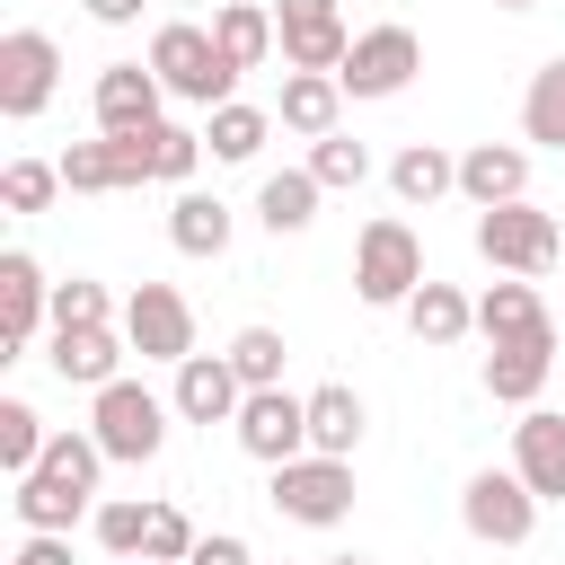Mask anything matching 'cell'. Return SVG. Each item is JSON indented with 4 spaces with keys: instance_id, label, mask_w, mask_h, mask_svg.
<instances>
[{
    "instance_id": "obj_1",
    "label": "cell",
    "mask_w": 565,
    "mask_h": 565,
    "mask_svg": "<svg viewBox=\"0 0 565 565\" xmlns=\"http://www.w3.org/2000/svg\"><path fill=\"white\" fill-rule=\"evenodd\" d=\"M150 71L168 79V97H185V106H230V88H238V62L212 44V26H194V18H168L159 35H150Z\"/></svg>"
},
{
    "instance_id": "obj_2",
    "label": "cell",
    "mask_w": 565,
    "mask_h": 565,
    "mask_svg": "<svg viewBox=\"0 0 565 565\" xmlns=\"http://www.w3.org/2000/svg\"><path fill=\"white\" fill-rule=\"evenodd\" d=\"M168 415H177V397H150L141 380H106L97 406H88V433L106 441V459L150 468V459L168 450Z\"/></svg>"
},
{
    "instance_id": "obj_3",
    "label": "cell",
    "mask_w": 565,
    "mask_h": 565,
    "mask_svg": "<svg viewBox=\"0 0 565 565\" xmlns=\"http://www.w3.org/2000/svg\"><path fill=\"white\" fill-rule=\"evenodd\" d=\"M415 282H424V238H415L397 212L362 221V238H353V291H362L371 309H406Z\"/></svg>"
},
{
    "instance_id": "obj_4",
    "label": "cell",
    "mask_w": 565,
    "mask_h": 565,
    "mask_svg": "<svg viewBox=\"0 0 565 565\" xmlns=\"http://www.w3.org/2000/svg\"><path fill=\"white\" fill-rule=\"evenodd\" d=\"M477 256H486L494 274H547V265L565 256V238H556V212H539L530 194H521V203H494V212H477Z\"/></svg>"
},
{
    "instance_id": "obj_5",
    "label": "cell",
    "mask_w": 565,
    "mask_h": 565,
    "mask_svg": "<svg viewBox=\"0 0 565 565\" xmlns=\"http://www.w3.org/2000/svg\"><path fill=\"white\" fill-rule=\"evenodd\" d=\"M274 512L300 521V530H335L353 512V459H327V450H300L274 468Z\"/></svg>"
},
{
    "instance_id": "obj_6",
    "label": "cell",
    "mask_w": 565,
    "mask_h": 565,
    "mask_svg": "<svg viewBox=\"0 0 565 565\" xmlns=\"http://www.w3.org/2000/svg\"><path fill=\"white\" fill-rule=\"evenodd\" d=\"M459 521H468L477 547H521V539L539 530V494H530L521 468H477V477L459 486Z\"/></svg>"
},
{
    "instance_id": "obj_7",
    "label": "cell",
    "mask_w": 565,
    "mask_h": 565,
    "mask_svg": "<svg viewBox=\"0 0 565 565\" xmlns=\"http://www.w3.org/2000/svg\"><path fill=\"white\" fill-rule=\"evenodd\" d=\"M53 79H62V44H53L44 26H9V35H0V115H9V124L44 115V106H53Z\"/></svg>"
},
{
    "instance_id": "obj_8",
    "label": "cell",
    "mask_w": 565,
    "mask_h": 565,
    "mask_svg": "<svg viewBox=\"0 0 565 565\" xmlns=\"http://www.w3.org/2000/svg\"><path fill=\"white\" fill-rule=\"evenodd\" d=\"M415 71H424V44H415V26L388 18V26H362L353 35V53H344L335 79H344V97H397Z\"/></svg>"
},
{
    "instance_id": "obj_9",
    "label": "cell",
    "mask_w": 565,
    "mask_h": 565,
    "mask_svg": "<svg viewBox=\"0 0 565 565\" xmlns=\"http://www.w3.org/2000/svg\"><path fill=\"white\" fill-rule=\"evenodd\" d=\"M124 335H132L141 362H168V371H177V362L194 353V309H185V291H177V282H132Z\"/></svg>"
},
{
    "instance_id": "obj_10",
    "label": "cell",
    "mask_w": 565,
    "mask_h": 565,
    "mask_svg": "<svg viewBox=\"0 0 565 565\" xmlns=\"http://www.w3.org/2000/svg\"><path fill=\"white\" fill-rule=\"evenodd\" d=\"M238 450L247 459H265V468H282V459H300L309 450V397H291V388H247V406H238Z\"/></svg>"
},
{
    "instance_id": "obj_11",
    "label": "cell",
    "mask_w": 565,
    "mask_h": 565,
    "mask_svg": "<svg viewBox=\"0 0 565 565\" xmlns=\"http://www.w3.org/2000/svg\"><path fill=\"white\" fill-rule=\"evenodd\" d=\"M274 44L291 71H344V53H353L335 0H274Z\"/></svg>"
},
{
    "instance_id": "obj_12",
    "label": "cell",
    "mask_w": 565,
    "mask_h": 565,
    "mask_svg": "<svg viewBox=\"0 0 565 565\" xmlns=\"http://www.w3.org/2000/svg\"><path fill=\"white\" fill-rule=\"evenodd\" d=\"M44 318H53V282H44V265L26 247H9L0 256V362H18Z\"/></svg>"
},
{
    "instance_id": "obj_13",
    "label": "cell",
    "mask_w": 565,
    "mask_h": 565,
    "mask_svg": "<svg viewBox=\"0 0 565 565\" xmlns=\"http://www.w3.org/2000/svg\"><path fill=\"white\" fill-rule=\"evenodd\" d=\"M159 97H168V79L150 62H106L97 71V132H150Z\"/></svg>"
},
{
    "instance_id": "obj_14",
    "label": "cell",
    "mask_w": 565,
    "mask_h": 565,
    "mask_svg": "<svg viewBox=\"0 0 565 565\" xmlns=\"http://www.w3.org/2000/svg\"><path fill=\"white\" fill-rule=\"evenodd\" d=\"M247 406V380L230 371V353H185L177 362V415L185 424H238Z\"/></svg>"
},
{
    "instance_id": "obj_15",
    "label": "cell",
    "mask_w": 565,
    "mask_h": 565,
    "mask_svg": "<svg viewBox=\"0 0 565 565\" xmlns=\"http://www.w3.org/2000/svg\"><path fill=\"white\" fill-rule=\"evenodd\" d=\"M459 194H468L477 212L521 203V194H530V150H521V141H468V150H459Z\"/></svg>"
},
{
    "instance_id": "obj_16",
    "label": "cell",
    "mask_w": 565,
    "mask_h": 565,
    "mask_svg": "<svg viewBox=\"0 0 565 565\" xmlns=\"http://www.w3.org/2000/svg\"><path fill=\"white\" fill-rule=\"evenodd\" d=\"M124 353H132V335H115V327H53V371L88 397L106 380H124Z\"/></svg>"
},
{
    "instance_id": "obj_17",
    "label": "cell",
    "mask_w": 565,
    "mask_h": 565,
    "mask_svg": "<svg viewBox=\"0 0 565 565\" xmlns=\"http://www.w3.org/2000/svg\"><path fill=\"white\" fill-rule=\"evenodd\" d=\"M512 468L530 477V494H539V503H565V415L530 406V415L512 424Z\"/></svg>"
},
{
    "instance_id": "obj_18",
    "label": "cell",
    "mask_w": 565,
    "mask_h": 565,
    "mask_svg": "<svg viewBox=\"0 0 565 565\" xmlns=\"http://www.w3.org/2000/svg\"><path fill=\"white\" fill-rule=\"evenodd\" d=\"M335 115H344V79H335V71H282V106H274V124H282V132L327 141V132H335Z\"/></svg>"
},
{
    "instance_id": "obj_19",
    "label": "cell",
    "mask_w": 565,
    "mask_h": 565,
    "mask_svg": "<svg viewBox=\"0 0 565 565\" xmlns=\"http://www.w3.org/2000/svg\"><path fill=\"white\" fill-rule=\"evenodd\" d=\"M547 362H556V335H512V344H494V353H486V397L530 406V397L547 388Z\"/></svg>"
},
{
    "instance_id": "obj_20",
    "label": "cell",
    "mask_w": 565,
    "mask_h": 565,
    "mask_svg": "<svg viewBox=\"0 0 565 565\" xmlns=\"http://www.w3.org/2000/svg\"><path fill=\"white\" fill-rule=\"evenodd\" d=\"M477 327H486V344H512V335H556V318H547V300H539L530 282H486V291H477Z\"/></svg>"
},
{
    "instance_id": "obj_21",
    "label": "cell",
    "mask_w": 565,
    "mask_h": 565,
    "mask_svg": "<svg viewBox=\"0 0 565 565\" xmlns=\"http://www.w3.org/2000/svg\"><path fill=\"white\" fill-rule=\"evenodd\" d=\"M388 194H397V203H441V194H459V159H450L441 141H406V150L388 159Z\"/></svg>"
},
{
    "instance_id": "obj_22",
    "label": "cell",
    "mask_w": 565,
    "mask_h": 565,
    "mask_svg": "<svg viewBox=\"0 0 565 565\" xmlns=\"http://www.w3.org/2000/svg\"><path fill=\"white\" fill-rule=\"evenodd\" d=\"M406 327H415V344H459L468 327H477V300L459 291V282H415V300H406Z\"/></svg>"
},
{
    "instance_id": "obj_23",
    "label": "cell",
    "mask_w": 565,
    "mask_h": 565,
    "mask_svg": "<svg viewBox=\"0 0 565 565\" xmlns=\"http://www.w3.org/2000/svg\"><path fill=\"white\" fill-rule=\"evenodd\" d=\"M212 44H221L238 71H256V62L274 53V0H221V9H212Z\"/></svg>"
},
{
    "instance_id": "obj_24",
    "label": "cell",
    "mask_w": 565,
    "mask_h": 565,
    "mask_svg": "<svg viewBox=\"0 0 565 565\" xmlns=\"http://www.w3.org/2000/svg\"><path fill=\"white\" fill-rule=\"evenodd\" d=\"M168 238H177V256H230V203L185 185V194L168 203Z\"/></svg>"
},
{
    "instance_id": "obj_25",
    "label": "cell",
    "mask_w": 565,
    "mask_h": 565,
    "mask_svg": "<svg viewBox=\"0 0 565 565\" xmlns=\"http://www.w3.org/2000/svg\"><path fill=\"white\" fill-rule=\"evenodd\" d=\"M318 194H327V185H318L309 168H282V177H265V185H256V221H265L274 238H291V230H309V221H318Z\"/></svg>"
},
{
    "instance_id": "obj_26",
    "label": "cell",
    "mask_w": 565,
    "mask_h": 565,
    "mask_svg": "<svg viewBox=\"0 0 565 565\" xmlns=\"http://www.w3.org/2000/svg\"><path fill=\"white\" fill-rule=\"evenodd\" d=\"M353 441H362V397H353L344 380L309 388V450H327V459H353Z\"/></svg>"
},
{
    "instance_id": "obj_27",
    "label": "cell",
    "mask_w": 565,
    "mask_h": 565,
    "mask_svg": "<svg viewBox=\"0 0 565 565\" xmlns=\"http://www.w3.org/2000/svg\"><path fill=\"white\" fill-rule=\"evenodd\" d=\"M9 512H18L26 530H71V521L88 512V494H79V486H62V477H44V468H26V477H18V494H9Z\"/></svg>"
},
{
    "instance_id": "obj_28",
    "label": "cell",
    "mask_w": 565,
    "mask_h": 565,
    "mask_svg": "<svg viewBox=\"0 0 565 565\" xmlns=\"http://www.w3.org/2000/svg\"><path fill=\"white\" fill-rule=\"evenodd\" d=\"M521 141H539V150H565V53L530 71V97H521Z\"/></svg>"
},
{
    "instance_id": "obj_29",
    "label": "cell",
    "mask_w": 565,
    "mask_h": 565,
    "mask_svg": "<svg viewBox=\"0 0 565 565\" xmlns=\"http://www.w3.org/2000/svg\"><path fill=\"white\" fill-rule=\"evenodd\" d=\"M265 132H274V115L265 106H212V124H203V141H212V159H256L265 150Z\"/></svg>"
},
{
    "instance_id": "obj_30",
    "label": "cell",
    "mask_w": 565,
    "mask_h": 565,
    "mask_svg": "<svg viewBox=\"0 0 565 565\" xmlns=\"http://www.w3.org/2000/svg\"><path fill=\"white\" fill-rule=\"evenodd\" d=\"M282 353H291L282 327H238V335H230V371H238L247 388H282Z\"/></svg>"
},
{
    "instance_id": "obj_31",
    "label": "cell",
    "mask_w": 565,
    "mask_h": 565,
    "mask_svg": "<svg viewBox=\"0 0 565 565\" xmlns=\"http://www.w3.org/2000/svg\"><path fill=\"white\" fill-rule=\"evenodd\" d=\"M44 441H53V433H44V415H35L26 397H0V468H9V477H26V468L44 459Z\"/></svg>"
},
{
    "instance_id": "obj_32",
    "label": "cell",
    "mask_w": 565,
    "mask_h": 565,
    "mask_svg": "<svg viewBox=\"0 0 565 565\" xmlns=\"http://www.w3.org/2000/svg\"><path fill=\"white\" fill-rule=\"evenodd\" d=\"M35 468H44V477H62V486H79V494H97V468H106V441H97V433H53Z\"/></svg>"
},
{
    "instance_id": "obj_33",
    "label": "cell",
    "mask_w": 565,
    "mask_h": 565,
    "mask_svg": "<svg viewBox=\"0 0 565 565\" xmlns=\"http://www.w3.org/2000/svg\"><path fill=\"white\" fill-rule=\"evenodd\" d=\"M309 177H318L327 194H353V185L371 177V150L344 141V132H327V141H309Z\"/></svg>"
},
{
    "instance_id": "obj_34",
    "label": "cell",
    "mask_w": 565,
    "mask_h": 565,
    "mask_svg": "<svg viewBox=\"0 0 565 565\" xmlns=\"http://www.w3.org/2000/svg\"><path fill=\"white\" fill-rule=\"evenodd\" d=\"M62 185H71V194H124L115 141H106V132H97V141H71V150H62Z\"/></svg>"
},
{
    "instance_id": "obj_35",
    "label": "cell",
    "mask_w": 565,
    "mask_h": 565,
    "mask_svg": "<svg viewBox=\"0 0 565 565\" xmlns=\"http://www.w3.org/2000/svg\"><path fill=\"white\" fill-rule=\"evenodd\" d=\"M53 194H62V159H9L0 168V203L9 212H44Z\"/></svg>"
},
{
    "instance_id": "obj_36",
    "label": "cell",
    "mask_w": 565,
    "mask_h": 565,
    "mask_svg": "<svg viewBox=\"0 0 565 565\" xmlns=\"http://www.w3.org/2000/svg\"><path fill=\"white\" fill-rule=\"evenodd\" d=\"M97 547H106V556H124V565H132V556H150V503H124V494H115V503H97Z\"/></svg>"
},
{
    "instance_id": "obj_37",
    "label": "cell",
    "mask_w": 565,
    "mask_h": 565,
    "mask_svg": "<svg viewBox=\"0 0 565 565\" xmlns=\"http://www.w3.org/2000/svg\"><path fill=\"white\" fill-rule=\"evenodd\" d=\"M115 318V300H106V282H88V274H71V282H53V327H106Z\"/></svg>"
},
{
    "instance_id": "obj_38",
    "label": "cell",
    "mask_w": 565,
    "mask_h": 565,
    "mask_svg": "<svg viewBox=\"0 0 565 565\" xmlns=\"http://www.w3.org/2000/svg\"><path fill=\"white\" fill-rule=\"evenodd\" d=\"M150 141H159V177H168V185H185V177H194V159L212 150V141H203V132H185V124H150Z\"/></svg>"
},
{
    "instance_id": "obj_39",
    "label": "cell",
    "mask_w": 565,
    "mask_h": 565,
    "mask_svg": "<svg viewBox=\"0 0 565 565\" xmlns=\"http://www.w3.org/2000/svg\"><path fill=\"white\" fill-rule=\"evenodd\" d=\"M194 539H203V530H194L177 503H150V556H159V565H185V556H194Z\"/></svg>"
},
{
    "instance_id": "obj_40",
    "label": "cell",
    "mask_w": 565,
    "mask_h": 565,
    "mask_svg": "<svg viewBox=\"0 0 565 565\" xmlns=\"http://www.w3.org/2000/svg\"><path fill=\"white\" fill-rule=\"evenodd\" d=\"M185 565H256V556H247V539H230V530H203Z\"/></svg>"
},
{
    "instance_id": "obj_41",
    "label": "cell",
    "mask_w": 565,
    "mask_h": 565,
    "mask_svg": "<svg viewBox=\"0 0 565 565\" xmlns=\"http://www.w3.org/2000/svg\"><path fill=\"white\" fill-rule=\"evenodd\" d=\"M88 18H97V26H132V18H141V0H88Z\"/></svg>"
},
{
    "instance_id": "obj_42",
    "label": "cell",
    "mask_w": 565,
    "mask_h": 565,
    "mask_svg": "<svg viewBox=\"0 0 565 565\" xmlns=\"http://www.w3.org/2000/svg\"><path fill=\"white\" fill-rule=\"evenodd\" d=\"M327 565H371V556H327Z\"/></svg>"
},
{
    "instance_id": "obj_43",
    "label": "cell",
    "mask_w": 565,
    "mask_h": 565,
    "mask_svg": "<svg viewBox=\"0 0 565 565\" xmlns=\"http://www.w3.org/2000/svg\"><path fill=\"white\" fill-rule=\"evenodd\" d=\"M494 9H539V0H494Z\"/></svg>"
},
{
    "instance_id": "obj_44",
    "label": "cell",
    "mask_w": 565,
    "mask_h": 565,
    "mask_svg": "<svg viewBox=\"0 0 565 565\" xmlns=\"http://www.w3.org/2000/svg\"><path fill=\"white\" fill-rule=\"evenodd\" d=\"M168 9H194V0H168Z\"/></svg>"
},
{
    "instance_id": "obj_45",
    "label": "cell",
    "mask_w": 565,
    "mask_h": 565,
    "mask_svg": "<svg viewBox=\"0 0 565 565\" xmlns=\"http://www.w3.org/2000/svg\"><path fill=\"white\" fill-rule=\"evenodd\" d=\"M132 565H159V556H132Z\"/></svg>"
},
{
    "instance_id": "obj_46",
    "label": "cell",
    "mask_w": 565,
    "mask_h": 565,
    "mask_svg": "<svg viewBox=\"0 0 565 565\" xmlns=\"http://www.w3.org/2000/svg\"><path fill=\"white\" fill-rule=\"evenodd\" d=\"M9 565H18V556H9Z\"/></svg>"
}]
</instances>
